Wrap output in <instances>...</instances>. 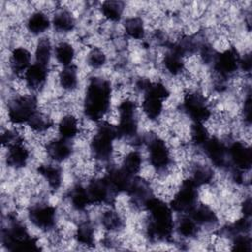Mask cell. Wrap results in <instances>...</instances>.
I'll return each instance as SVG.
<instances>
[{
	"mask_svg": "<svg viewBox=\"0 0 252 252\" xmlns=\"http://www.w3.org/2000/svg\"><path fill=\"white\" fill-rule=\"evenodd\" d=\"M113 88L108 79L94 76L89 79L82 109L86 118L99 122L111 108Z\"/></svg>",
	"mask_w": 252,
	"mask_h": 252,
	"instance_id": "cell-1",
	"label": "cell"
},
{
	"mask_svg": "<svg viewBox=\"0 0 252 252\" xmlns=\"http://www.w3.org/2000/svg\"><path fill=\"white\" fill-rule=\"evenodd\" d=\"M38 109L34 94H24L13 96L7 105V117L13 125L27 124Z\"/></svg>",
	"mask_w": 252,
	"mask_h": 252,
	"instance_id": "cell-2",
	"label": "cell"
},
{
	"mask_svg": "<svg viewBox=\"0 0 252 252\" xmlns=\"http://www.w3.org/2000/svg\"><path fill=\"white\" fill-rule=\"evenodd\" d=\"M28 219L33 227L46 233L57 226L58 212L53 205L41 199L30 205Z\"/></svg>",
	"mask_w": 252,
	"mask_h": 252,
	"instance_id": "cell-3",
	"label": "cell"
},
{
	"mask_svg": "<svg viewBox=\"0 0 252 252\" xmlns=\"http://www.w3.org/2000/svg\"><path fill=\"white\" fill-rule=\"evenodd\" d=\"M46 157L50 161L63 163L69 160L75 152V145L72 140L58 137L45 145Z\"/></svg>",
	"mask_w": 252,
	"mask_h": 252,
	"instance_id": "cell-4",
	"label": "cell"
},
{
	"mask_svg": "<svg viewBox=\"0 0 252 252\" xmlns=\"http://www.w3.org/2000/svg\"><path fill=\"white\" fill-rule=\"evenodd\" d=\"M49 69L37 63H32L23 75L24 82L31 93L41 92L48 81Z\"/></svg>",
	"mask_w": 252,
	"mask_h": 252,
	"instance_id": "cell-5",
	"label": "cell"
},
{
	"mask_svg": "<svg viewBox=\"0 0 252 252\" xmlns=\"http://www.w3.org/2000/svg\"><path fill=\"white\" fill-rule=\"evenodd\" d=\"M9 69L16 76H23L32 65V52L25 46L14 47L8 57Z\"/></svg>",
	"mask_w": 252,
	"mask_h": 252,
	"instance_id": "cell-6",
	"label": "cell"
},
{
	"mask_svg": "<svg viewBox=\"0 0 252 252\" xmlns=\"http://www.w3.org/2000/svg\"><path fill=\"white\" fill-rule=\"evenodd\" d=\"M31 150L26 142L15 144L7 148L6 163L8 167H11L15 170H20L28 164L31 158Z\"/></svg>",
	"mask_w": 252,
	"mask_h": 252,
	"instance_id": "cell-7",
	"label": "cell"
},
{
	"mask_svg": "<svg viewBox=\"0 0 252 252\" xmlns=\"http://www.w3.org/2000/svg\"><path fill=\"white\" fill-rule=\"evenodd\" d=\"M57 85L65 93H74L79 88V69L74 63L70 66L62 67L57 73Z\"/></svg>",
	"mask_w": 252,
	"mask_h": 252,
	"instance_id": "cell-8",
	"label": "cell"
},
{
	"mask_svg": "<svg viewBox=\"0 0 252 252\" xmlns=\"http://www.w3.org/2000/svg\"><path fill=\"white\" fill-rule=\"evenodd\" d=\"M51 21L47 14L42 10H37L32 13L26 22V29L32 36H42L49 29Z\"/></svg>",
	"mask_w": 252,
	"mask_h": 252,
	"instance_id": "cell-9",
	"label": "cell"
},
{
	"mask_svg": "<svg viewBox=\"0 0 252 252\" xmlns=\"http://www.w3.org/2000/svg\"><path fill=\"white\" fill-rule=\"evenodd\" d=\"M57 131L61 138L73 141L80 132V119L74 113H64L57 123Z\"/></svg>",
	"mask_w": 252,
	"mask_h": 252,
	"instance_id": "cell-10",
	"label": "cell"
},
{
	"mask_svg": "<svg viewBox=\"0 0 252 252\" xmlns=\"http://www.w3.org/2000/svg\"><path fill=\"white\" fill-rule=\"evenodd\" d=\"M51 24L57 33H67L72 32L76 26L73 13L66 8H58L52 16Z\"/></svg>",
	"mask_w": 252,
	"mask_h": 252,
	"instance_id": "cell-11",
	"label": "cell"
},
{
	"mask_svg": "<svg viewBox=\"0 0 252 252\" xmlns=\"http://www.w3.org/2000/svg\"><path fill=\"white\" fill-rule=\"evenodd\" d=\"M123 32L126 37L131 40H143L147 35V26L142 17L132 16L124 21Z\"/></svg>",
	"mask_w": 252,
	"mask_h": 252,
	"instance_id": "cell-12",
	"label": "cell"
},
{
	"mask_svg": "<svg viewBox=\"0 0 252 252\" xmlns=\"http://www.w3.org/2000/svg\"><path fill=\"white\" fill-rule=\"evenodd\" d=\"M53 46L51 39L48 36H39L34 46V59L35 62L46 68H50L51 58L53 55Z\"/></svg>",
	"mask_w": 252,
	"mask_h": 252,
	"instance_id": "cell-13",
	"label": "cell"
},
{
	"mask_svg": "<svg viewBox=\"0 0 252 252\" xmlns=\"http://www.w3.org/2000/svg\"><path fill=\"white\" fill-rule=\"evenodd\" d=\"M53 55L55 57L56 62L60 66L66 67L74 64V61L77 56V52H76V48L71 42L63 39L55 45Z\"/></svg>",
	"mask_w": 252,
	"mask_h": 252,
	"instance_id": "cell-14",
	"label": "cell"
},
{
	"mask_svg": "<svg viewBox=\"0 0 252 252\" xmlns=\"http://www.w3.org/2000/svg\"><path fill=\"white\" fill-rule=\"evenodd\" d=\"M144 165V158L139 150L128 151L122 159L120 166L131 176H137Z\"/></svg>",
	"mask_w": 252,
	"mask_h": 252,
	"instance_id": "cell-15",
	"label": "cell"
},
{
	"mask_svg": "<svg viewBox=\"0 0 252 252\" xmlns=\"http://www.w3.org/2000/svg\"><path fill=\"white\" fill-rule=\"evenodd\" d=\"M124 10H125V5L121 1L108 0V1L102 2L100 5V13L103 19L111 23L119 22L122 18Z\"/></svg>",
	"mask_w": 252,
	"mask_h": 252,
	"instance_id": "cell-16",
	"label": "cell"
},
{
	"mask_svg": "<svg viewBox=\"0 0 252 252\" xmlns=\"http://www.w3.org/2000/svg\"><path fill=\"white\" fill-rule=\"evenodd\" d=\"M107 62L106 51L102 47L92 46L86 55L87 66L93 70H99L105 66Z\"/></svg>",
	"mask_w": 252,
	"mask_h": 252,
	"instance_id": "cell-17",
	"label": "cell"
}]
</instances>
